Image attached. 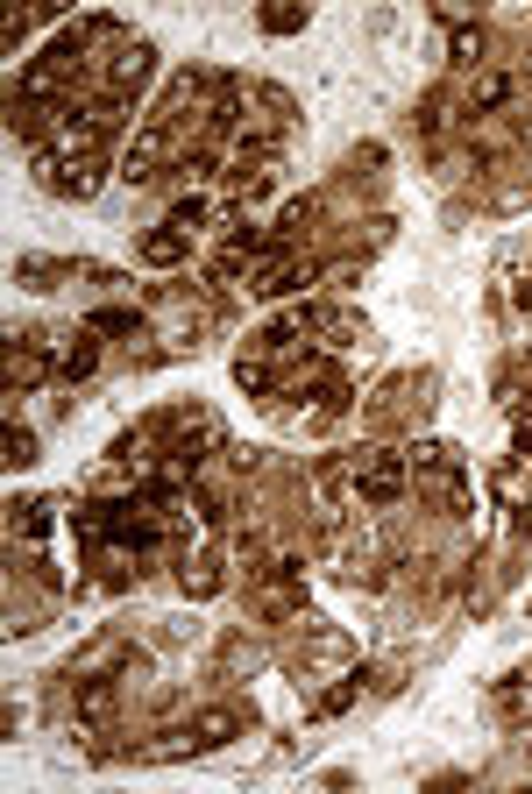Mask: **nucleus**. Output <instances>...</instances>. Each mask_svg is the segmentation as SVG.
Segmentation results:
<instances>
[{
  "mask_svg": "<svg viewBox=\"0 0 532 794\" xmlns=\"http://www.w3.org/2000/svg\"><path fill=\"white\" fill-rule=\"evenodd\" d=\"M242 731H249V717H242L235 702H220V709H199V717H192V752H220V745H235Z\"/></svg>",
  "mask_w": 532,
  "mask_h": 794,
  "instance_id": "1",
  "label": "nucleus"
},
{
  "mask_svg": "<svg viewBox=\"0 0 532 794\" xmlns=\"http://www.w3.org/2000/svg\"><path fill=\"white\" fill-rule=\"evenodd\" d=\"M93 334H135V312L128 305H100L93 312Z\"/></svg>",
  "mask_w": 532,
  "mask_h": 794,
  "instance_id": "12",
  "label": "nucleus"
},
{
  "mask_svg": "<svg viewBox=\"0 0 532 794\" xmlns=\"http://www.w3.org/2000/svg\"><path fill=\"white\" fill-rule=\"evenodd\" d=\"M355 688H362V681H341V688H327V695H320V717H341V709L355 702Z\"/></svg>",
  "mask_w": 532,
  "mask_h": 794,
  "instance_id": "17",
  "label": "nucleus"
},
{
  "mask_svg": "<svg viewBox=\"0 0 532 794\" xmlns=\"http://www.w3.org/2000/svg\"><path fill=\"white\" fill-rule=\"evenodd\" d=\"M199 220H206V199H199V192H185V199L171 206V227H178V234H192Z\"/></svg>",
  "mask_w": 532,
  "mask_h": 794,
  "instance_id": "14",
  "label": "nucleus"
},
{
  "mask_svg": "<svg viewBox=\"0 0 532 794\" xmlns=\"http://www.w3.org/2000/svg\"><path fill=\"white\" fill-rule=\"evenodd\" d=\"M142 256H149V263H178V256H185V234H178V227H171V234H149Z\"/></svg>",
  "mask_w": 532,
  "mask_h": 794,
  "instance_id": "10",
  "label": "nucleus"
},
{
  "mask_svg": "<svg viewBox=\"0 0 532 794\" xmlns=\"http://www.w3.org/2000/svg\"><path fill=\"white\" fill-rule=\"evenodd\" d=\"M263 29H277V36H291V29H306V8H270V15H263Z\"/></svg>",
  "mask_w": 532,
  "mask_h": 794,
  "instance_id": "16",
  "label": "nucleus"
},
{
  "mask_svg": "<svg viewBox=\"0 0 532 794\" xmlns=\"http://www.w3.org/2000/svg\"><path fill=\"white\" fill-rule=\"evenodd\" d=\"M185 589H192V596H213V589H220V575L199 561V568H185Z\"/></svg>",
  "mask_w": 532,
  "mask_h": 794,
  "instance_id": "19",
  "label": "nucleus"
},
{
  "mask_svg": "<svg viewBox=\"0 0 532 794\" xmlns=\"http://www.w3.org/2000/svg\"><path fill=\"white\" fill-rule=\"evenodd\" d=\"M164 149H171V135H164V128H149V135H142V142H135V149L121 156V178H128V185H142V178H157V164H164Z\"/></svg>",
  "mask_w": 532,
  "mask_h": 794,
  "instance_id": "3",
  "label": "nucleus"
},
{
  "mask_svg": "<svg viewBox=\"0 0 532 794\" xmlns=\"http://www.w3.org/2000/svg\"><path fill=\"white\" fill-rule=\"evenodd\" d=\"M454 64H483V29H454Z\"/></svg>",
  "mask_w": 532,
  "mask_h": 794,
  "instance_id": "15",
  "label": "nucleus"
},
{
  "mask_svg": "<svg viewBox=\"0 0 532 794\" xmlns=\"http://www.w3.org/2000/svg\"><path fill=\"white\" fill-rule=\"evenodd\" d=\"M0 447H8V468H29V461H36V440H29L22 426H8V433H0Z\"/></svg>",
  "mask_w": 532,
  "mask_h": 794,
  "instance_id": "13",
  "label": "nucleus"
},
{
  "mask_svg": "<svg viewBox=\"0 0 532 794\" xmlns=\"http://www.w3.org/2000/svg\"><path fill=\"white\" fill-rule=\"evenodd\" d=\"M235 383H242V390H256V397H263V390H270V383H277V376H270V362H256V355H242V362H235Z\"/></svg>",
  "mask_w": 532,
  "mask_h": 794,
  "instance_id": "11",
  "label": "nucleus"
},
{
  "mask_svg": "<svg viewBox=\"0 0 532 794\" xmlns=\"http://www.w3.org/2000/svg\"><path fill=\"white\" fill-rule=\"evenodd\" d=\"M43 348L36 341H22V348H8V390H29V383H43Z\"/></svg>",
  "mask_w": 532,
  "mask_h": 794,
  "instance_id": "5",
  "label": "nucleus"
},
{
  "mask_svg": "<svg viewBox=\"0 0 532 794\" xmlns=\"http://www.w3.org/2000/svg\"><path fill=\"white\" fill-rule=\"evenodd\" d=\"M57 369H64L71 383H79V376H93V369H100V348H93V341L79 334V341H71V348H64V362H57Z\"/></svg>",
  "mask_w": 532,
  "mask_h": 794,
  "instance_id": "8",
  "label": "nucleus"
},
{
  "mask_svg": "<svg viewBox=\"0 0 532 794\" xmlns=\"http://www.w3.org/2000/svg\"><path fill=\"white\" fill-rule=\"evenodd\" d=\"M440 121H447V100H440V93H433V100H426V107H419V114H412V128H426V135H433V128H440Z\"/></svg>",
  "mask_w": 532,
  "mask_h": 794,
  "instance_id": "18",
  "label": "nucleus"
},
{
  "mask_svg": "<svg viewBox=\"0 0 532 794\" xmlns=\"http://www.w3.org/2000/svg\"><path fill=\"white\" fill-rule=\"evenodd\" d=\"M43 185L64 192V199H93L100 192V164L93 156H64V164H43Z\"/></svg>",
  "mask_w": 532,
  "mask_h": 794,
  "instance_id": "2",
  "label": "nucleus"
},
{
  "mask_svg": "<svg viewBox=\"0 0 532 794\" xmlns=\"http://www.w3.org/2000/svg\"><path fill=\"white\" fill-rule=\"evenodd\" d=\"M511 93H518V86H511V78H504V71H490V78H483V86H476V114H490V107H504Z\"/></svg>",
  "mask_w": 532,
  "mask_h": 794,
  "instance_id": "9",
  "label": "nucleus"
},
{
  "mask_svg": "<svg viewBox=\"0 0 532 794\" xmlns=\"http://www.w3.org/2000/svg\"><path fill=\"white\" fill-rule=\"evenodd\" d=\"M149 64H157V50H149V43H128V50H114V64H107V86H114V93L142 86V78H149Z\"/></svg>",
  "mask_w": 532,
  "mask_h": 794,
  "instance_id": "4",
  "label": "nucleus"
},
{
  "mask_svg": "<svg viewBox=\"0 0 532 794\" xmlns=\"http://www.w3.org/2000/svg\"><path fill=\"white\" fill-rule=\"evenodd\" d=\"M79 717H86V724H107V717H114V681H93V674H86V688H79Z\"/></svg>",
  "mask_w": 532,
  "mask_h": 794,
  "instance_id": "6",
  "label": "nucleus"
},
{
  "mask_svg": "<svg viewBox=\"0 0 532 794\" xmlns=\"http://www.w3.org/2000/svg\"><path fill=\"white\" fill-rule=\"evenodd\" d=\"M298 284H313V263H284V270H270L256 291H263V298H284V291H298Z\"/></svg>",
  "mask_w": 532,
  "mask_h": 794,
  "instance_id": "7",
  "label": "nucleus"
}]
</instances>
